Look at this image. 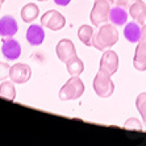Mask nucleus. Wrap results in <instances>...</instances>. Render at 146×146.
I'll return each instance as SVG.
<instances>
[{"label": "nucleus", "mask_w": 146, "mask_h": 146, "mask_svg": "<svg viewBox=\"0 0 146 146\" xmlns=\"http://www.w3.org/2000/svg\"><path fill=\"white\" fill-rule=\"evenodd\" d=\"M119 41V32L116 29V25L111 24H102L99 27V31L94 33L92 37V46L96 50L104 51L112 48Z\"/></svg>", "instance_id": "nucleus-1"}, {"label": "nucleus", "mask_w": 146, "mask_h": 146, "mask_svg": "<svg viewBox=\"0 0 146 146\" xmlns=\"http://www.w3.org/2000/svg\"><path fill=\"white\" fill-rule=\"evenodd\" d=\"M113 5V0H95L90 13V20L95 27H100L109 21V12Z\"/></svg>", "instance_id": "nucleus-2"}, {"label": "nucleus", "mask_w": 146, "mask_h": 146, "mask_svg": "<svg viewBox=\"0 0 146 146\" xmlns=\"http://www.w3.org/2000/svg\"><path fill=\"white\" fill-rule=\"evenodd\" d=\"M84 92V83L79 76H71L59 90V99L63 102L79 99Z\"/></svg>", "instance_id": "nucleus-3"}, {"label": "nucleus", "mask_w": 146, "mask_h": 146, "mask_svg": "<svg viewBox=\"0 0 146 146\" xmlns=\"http://www.w3.org/2000/svg\"><path fill=\"white\" fill-rule=\"evenodd\" d=\"M92 87L95 90L96 95L100 98H109L115 92V84L111 80V75L100 68L92 82Z\"/></svg>", "instance_id": "nucleus-4"}, {"label": "nucleus", "mask_w": 146, "mask_h": 146, "mask_svg": "<svg viewBox=\"0 0 146 146\" xmlns=\"http://www.w3.org/2000/svg\"><path fill=\"white\" fill-rule=\"evenodd\" d=\"M41 25L50 31H61L66 25V19L58 11H48L41 17Z\"/></svg>", "instance_id": "nucleus-5"}, {"label": "nucleus", "mask_w": 146, "mask_h": 146, "mask_svg": "<svg viewBox=\"0 0 146 146\" xmlns=\"http://www.w3.org/2000/svg\"><path fill=\"white\" fill-rule=\"evenodd\" d=\"M137 44L138 45L133 58V66L137 71H146V24L142 25V36Z\"/></svg>", "instance_id": "nucleus-6"}, {"label": "nucleus", "mask_w": 146, "mask_h": 146, "mask_svg": "<svg viewBox=\"0 0 146 146\" xmlns=\"http://www.w3.org/2000/svg\"><path fill=\"white\" fill-rule=\"evenodd\" d=\"M99 68L108 72L111 76L115 75L119 70V55H117V53L112 50L104 51V54L100 58V67Z\"/></svg>", "instance_id": "nucleus-7"}, {"label": "nucleus", "mask_w": 146, "mask_h": 146, "mask_svg": "<svg viewBox=\"0 0 146 146\" xmlns=\"http://www.w3.org/2000/svg\"><path fill=\"white\" fill-rule=\"evenodd\" d=\"M31 76H32V70L25 63H16L9 70V79L13 83H19V84L27 83L31 79Z\"/></svg>", "instance_id": "nucleus-8"}, {"label": "nucleus", "mask_w": 146, "mask_h": 146, "mask_svg": "<svg viewBox=\"0 0 146 146\" xmlns=\"http://www.w3.org/2000/svg\"><path fill=\"white\" fill-rule=\"evenodd\" d=\"M3 45H1V53L4 58H7L9 61H15L21 55V46L20 42L13 38H3Z\"/></svg>", "instance_id": "nucleus-9"}, {"label": "nucleus", "mask_w": 146, "mask_h": 146, "mask_svg": "<svg viewBox=\"0 0 146 146\" xmlns=\"http://www.w3.org/2000/svg\"><path fill=\"white\" fill-rule=\"evenodd\" d=\"M55 51H57V55L59 58L61 62H67L70 58L75 57L76 55V50H75V45L72 44V41L67 40V38H63L58 42L57 48H55Z\"/></svg>", "instance_id": "nucleus-10"}, {"label": "nucleus", "mask_w": 146, "mask_h": 146, "mask_svg": "<svg viewBox=\"0 0 146 146\" xmlns=\"http://www.w3.org/2000/svg\"><path fill=\"white\" fill-rule=\"evenodd\" d=\"M27 41L32 46H38L44 42L45 40V31L42 25H38V24H31L29 28L27 29Z\"/></svg>", "instance_id": "nucleus-11"}, {"label": "nucleus", "mask_w": 146, "mask_h": 146, "mask_svg": "<svg viewBox=\"0 0 146 146\" xmlns=\"http://www.w3.org/2000/svg\"><path fill=\"white\" fill-rule=\"evenodd\" d=\"M17 23L12 16H4L0 19V37L11 38L17 33Z\"/></svg>", "instance_id": "nucleus-12"}, {"label": "nucleus", "mask_w": 146, "mask_h": 146, "mask_svg": "<svg viewBox=\"0 0 146 146\" xmlns=\"http://www.w3.org/2000/svg\"><path fill=\"white\" fill-rule=\"evenodd\" d=\"M129 15L141 27L146 24V4L142 0H134L129 7Z\"/></svg>", "instance_id": "nucleus-13"}, {"label": "nucleus", "mask_w": 146, "mask_h": 146, "mask_svg": "<svg viewBox=\"0 0 146 146\" xmlns=\"http://www.w3.org/2000/svg\"><path fill=\"white\" fill-rule=\"evenodd\" d=\"M142 36V27L136 23V21H132V23H128L125 25V29H124V37L129 41L130 44H136L138 42L139 38Z\"/></svg>", "instance_id": "nucleus-14"}, {"label": "nucleus", "mask_w": 146, "mask_h": 146, "mask_svg": "<svg viewBox=\"0 0 146 146\" xmlns=\"http://www.w3.org/2000/svg\"><path fill=\"white\" fill-rule=\"evenodd\" d=\"M109 21L116 27H122L128 21V12L124 9V7L115 5L111 8V12H109Z\"/></svg>", "instance_id": "nucleus-15"}, {"label": "nucleus", "mask_w": 146, "mask_h": 146, "mask_svg": "<svg viewBox=\"0 0 146 146\" xmlns=\"http://www.w3.org/2000/svg\"><path fill=\"white\" fill-rule=\"evenodd\" d=\"M66 67H67V71L71 76H79L82 72L84 71V65H83V61L79 59L78 55L70 58L67 62H66Z\"/></svg>", "instance_id": "nucleus-16"}, {"label": "nucleus", "mask_w": 146, "mask_h": 146, "mask_svg": "<svg viewBox=\"0 0 146 146\" xmlns=\"http://www.w3.org/2000/svg\"><path fill=\"white\" fill-rule=\"evenodd\" d=\"M38 13H40V9H38L37 5L33 3H29L24 5V8L21 9V19L24 23L31 24L32 21H34L38 17Z\"/></svg>", "instance_id": "nucleus-17"}, {"label": "nucleus", "mask_w": 146, "mask_h": 146, "mask_svg": "<svg viewBox=\"0 0 146 146\" xmlns=\"http://www.w3.org/2000/svg\"><path fill=\"white\" fill-rule=\"evenodd\" d=\"M79 40L86 45V46H92V37H94V29L90 25H82L78 31Z\"/></svg>", "instance_id": "nucleus-18"}, {"label": "nucleus", "mask_w": 146, "mask_h": 146, "mask_svg": "<svg viewBox=\"0 0 146 146\" xmlns=\"http://www.w3.org/2000/svg\"><path fill=\"white\" fill-rule=\"evenodd\" d=\"M0 96L7 100H15L16 98V88L13 86V82H3L0 84Z\"/></svg>", "instance_id": "nucleus-19"}, {"label": "nucleus", "mask_w": 146, "mask_h": 146, "mask_svg": "<svg viewBox=\"0 0 146 146\" xmlns=\"http://www.w3.org/2000/svg\"><path fill=\"white\" fill-rule=\"evenodd\" d=\"M136 107L138 109L139 115L142 117V121L146 126V92H142L139 94L136 99Z\"/></svg>", "instance_id": "nucleus-20"}, {"label": "nucleus", "mask_w": 146, "mask_h": 146, "mask_svg": "<svg viewBox=\"0 0 146 146\" xmlns=\"http://www.w3.org/2000/svg\"><path fill=\"white\" fill-rule=\"evenodd\" d=\"M124 128H125V129H130V130H138V132L142 130V125H141V122H139L137 119H134V117L126 120L125 124H124Z\"/></svg>", "instance_id": "nucleus-21"}, {"label": "nucleus", "mask_w": 146, "mask_h": 146, "mask_svg": "<svg viewBox=\"0 0 146 146\" xmlns=\"http://www.w3.org/2000/svg\"><path fill=\"white\" fill-rule=\"evenodd\" d=\"M9 70H11V67L7 63L0 62V80H4L7 76H9Z\"/></svg>", "instance_id": "nucleus-22"}, {"label": "nucleus", "mask_w": 146, "mask_h": 146, "mask_svg": "<svg viewBox=\"0 0 146 146\" xmlns=\"http://www.w3.org/2000/svg\"><path fill=\"white\" fill-rule=\"evenodd\" d=\"M134 0H113V5H119V7H128L133 3Z\"/></svg>", "instance_id": "nucleus-23"}, {"label": "nucleus", "mask_w": 146, "mask_h": 146, "mask_svg": "<svg viewBox=\"0 0 146 146\" xmlns=\"http://www.w3.org/2000/svg\"><path fill=\"white\" fill-rule=\"evenodd\" d=\"M70 1H71V0H54V3L57 4V5H61V7H66V5H68Z\"/></svg>", "instance_id": "nucleus-24"}, {"label": "nucleus", "mask_w": 146, "mask_h": 146, "mask_svg": "<svg viewBox=\"0 0 146 146\" xmlns=\"http://www.w3.org/2000/svg\"><path fill=\"white\" fill-rule=\"evenodd\" d=\"M3 3H4V0H0V9H1V5H3Z\"/></svg>", "instance_id": "nucleus-25"}, {"label": "nucleus", "mask_w": 146, "mask_h": 146, "mask_svg": "<svg viewBox=\"0 0 146 146\" xmlns=\"http://www.w3.org/2000/svg\"><path fill=\"white\" fill-rule=\"evenodd\" d=\"M38 1H48V0H38Z\"/></svg>", "instance_id": "nucleus-26"}]
</instances>
